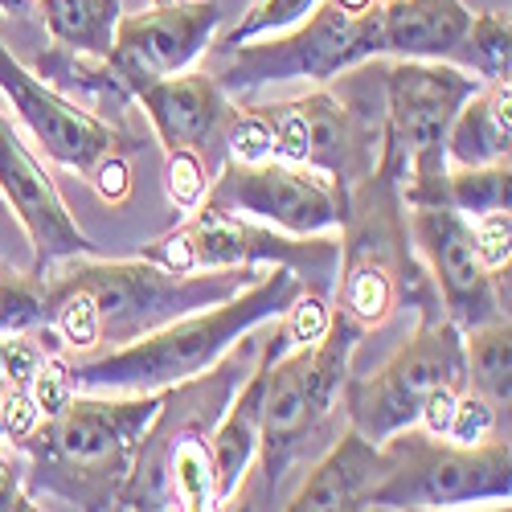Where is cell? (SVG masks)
<instances>
[{
  "instance_id": "1",
  "label": "cell",
  "mask_w": 512,
  "mask_h": 512,
  "mask_svg": "<svg viewBox=\"0 0 512 512\" xmlns=\"http://www.w3.org/2000/svg\"><path fill=\"white\" fill-rule=\"evenodd\" d=\"M291 291L295 287H291L287 271H275L263 283H254L250 291L226 300L222 308L189 316L181 324H168V328L136 340V345H127V349H115L107 357L74 365L70 381L95 386V390H144V394L177 386V381L197 377L222 349H230L250 324H259L263 316L279 312L291 300Z\"/></svg>"
},
{
  "instance_id": "2",
  "label": "cell",
  "mask_w": 512,
  "mask_h": 512,
  "mask_svg": "<svg viewBox=\"0 0 512 512\" xmlns=\"http://www.w3.org/2000/svg\"><path fill=\"white\" fill-rule=\"evenodd\" d=\"M353 324L336 320L328 332L300 353L283 357L275 369L267 365L263 386V410H259V443L267 451V472L279 476V467L308 443V435L320 426L328 406L336 402V390L345 381V361L353 353Z\"/></svg>"
},
{
  "instance_id": "3",
  "label": "cell",
  "mask_w": 512,
  "mask_h": 512,
  "mask_svg": "<svg viewBox=\"0 0 512 512\" xmlns=\"http://www.w3.org/2000/svg\"><path fill=\"white\" fill-rule=\"evenodd\" d=\"M463 369L459 336L451 324L426 328L414 336L406 349L390 357V365L381 369L373 381L353 390V422L365 439H390L406 431L410 422H418V410L426 394L439 386H455V377Z\"/></svg>"
},
{
  "instance_id": "4",
  "label": "cell",
  "mask_w": 512,
  "mask_h": 512,
  "mask_svg": "<svg viewBox=\"0 0 512 512\" xmlns=\"http://www.w3.org/2000/svg\"><path fill=\"white\" fill-rule=\"evenodd\" d=\"M381 50V17L345 13L340 5L316 9L304 29L275 37L267 46H250L226 70L230 82H267V78H332L349 62Z\"/></svg>"
},
{
  "instance_id": "5",
  "label": "cell",
  "mask_w": 512,
  "mask_h": 512,
  "mask_svg": "<svg viewBox=\"0 0 512 512\" xmlns=\"http://www.w3.org/2000/svg\"><path fill=\"white\" fill-rule=\"evenodd\" d=\"M508 496V447H435L410 443L406 435V463L390 455V472L373 488L369 500L377 504H451V500H484Z\"/></svg>"
},
{
  "instance_id": "6",
  "label": "cell",
  "mask_w": 512,
  "mask_h": 512,
  "mask_svg": "<svg viewBox=\"0 0 512 512\" xmlns=\"http://www.w3.org/2000/svg\"><path fill=\"white\" fill-rule=\"evenodd\" d=\"M476 95V78L451 66L402 62L390 70V127L394 144L406 152L422 181L443 185V144L455 111Z\"/></svg>"
},
{
  "instance_id": "7",
  "label": "cell",
  "mask_w": 512,
  "mask_h": 512,
  "mask_svg": "<svg viewBox=\"0 0 512 512\" xmlns=\"http://www.w3.org/2000/svg\"><path fill=\"white\" fill-rule=\"evenodd\" d=\"M213 25H218V5H205V0H197V5L164 0L152 13L115 21L107 58L115 74L140 91L156 78L181 74L209 41Z\"/></svg>"
},
{
  "instance_id": "8",
  "label": "cell",
  "mask_w": 512,
  "mask_h": 512,
  "mask_svg": "<svg viewBox=\"0 0 512 512\" xmlns=\"http://www.w3.org/2000/svg\"><path fill=\"white\" fill-rule=\"evenodd\" d=\"M209 209L213 213H254V218H267L291 234H320L340 218L336 197L320 181L300 177L283 160L275 164L234 160L226 168V177L218 181V189L209 193Z\"/></svg>"
},
{
  "instance_id": "9",
  "label": "cell",
  "mask_w": 512,
  "mask_h": 512,
  "mask_svg": "<svg viewBox=\"0 0 512 512\" xmlns=\"http://www.w3.org/2000/svg\"><path fill=\"white\" fill-rule=\"evenodd\" d=\"M160 398L144 402H66L54 418V451L66 472L82 480H111L127 467L136 439L156 418Z\"/></svg>"
},
{
  "instance_id": "10",
  "label": "cell",
  "mask_w": 512,
  "mask_h": 512,
  "mask_svg": "<svg viewBox=\"0 0 512 512\" xmlns=\"http://www.w3.org/2000/svg\"><path fill=\"white\" fill-rule=\"evenodd\" d=\"M414 234L435 267V279L443 287L451 316L463 328L496 320L500 308H496V291H492V271H484L480 254H476L472 222H467L451 201H431V205H418Z\"/></svg>"
},
{
  "instance_id": "11",
  "label": "cell",
  "mask_w": 512,
  "mask_h": 512,
  "mask_svg": "<svg viewBox=\"0 0 512 512\" xmlns=\"http://www.w3.org/2000/svg\"><path fill=\"white\" fill-rule=\"evenodd\" d=\"M0 91L13 99V111L29 123V132L41 140L54 160L78 168V173H95V168L115 156V132L103 127L99 119L82 115L78 107H70L66 99H58L54 91H46L33 74H25L9 50L0 46Z\"/></svg>"
},
{
  "instance_id": "12",
  "label": "cell",
  "mask_w": 512,
  "mask_h": 512,
  "mask_svg": "<svg viewBox=\"0 0 512 512\" xmlns=\"http://www.w3.org/2000/svg\"><path fill=\"white\" fill-rule=\"evenodd\" d=\"M0 189H5L17 218L25 222L37 246V263L66 259V254L87 246V238L70 222L54 181L46 177V168L33 160V152L21 144V136L13 132V123L5 115H0Z\"/></svg>"
},
{
  "instance_id": "13",
  "label": "cell",
  "mask_w": 512,
  "mask_h": 512,
  "mask_svg": "<svg viewBox=\"0 0 512 512\" xmlns=\"http://www.w3.org/2000/svg\"><path fill=\"white\" fill-rule=\"evenodd\" d=\"M62 287H78L91 295L103 320H127L164 308L173 295H197V283H181L168 267L152 263H115V267H78Z\"/></svg>"
},
{
  "instance_id": "14",
  "label": "cell",
  "mask_w": 512,
  "mask_h": 512,
  "mask_svg": "<svg viewBox=\"0 0 512 512\" xmlns=\"http://www.w3.org/2000/svg\"><path fill=\"white\" fill-rule=\"evenodd\" d=\"M386 472H390V455L377 451V443L365 439L361 431H349L345 439L332 443V451L316 463V472L308 476V484L287 508H312V512L357 508L386 480Z\"/></svg>"
},
{
  "instance_id": "15",
  "label": "cell",
  "mask_w": 512,
  "mask_h": 512,
  "mask_svg": "<svg viewBox=\"0 0 512 512\" xmlns=\"http://www.w3.org/2000/svg\"><path fill=\"white\" fill-rule=\"evenodd\" d=\"M148 119L168 148H189L209 136V127L222 119V91L209 74H168L140 87Z\"/></svg>"
},
{
  "instance_id": "16",
  "label": "cell",
  "mask_w": 512,
  "mask_h": 512,
  "mask_svg": "<svg viewBox=\"0 0 512 512\" xmlns=\"http://www.w3.org/2000/svg\"><path fill=\"white\" fill-rule=\"evenodd\" d=\"M381 17V50L402 58H443L467 37V13L459 0H390Z\"/></svg>"
},
{
  "instance_id": "17",
  "label": "cell",
  "mask_w": 512,
  "mask_h": 512,
  "mask_svg": "<svg viewBox=\"0 0 512 512\" xmlns=\"http://www.w3.org/2000/svg\"><path fill=\"white\" fill-rule=\"evenodd\" d=\"M508 78L492 82V91L484 95H467L463 107L455 111L451 127H447V144L451 160L463 168H480V164H496L508 160Z\"/></svg>"
},
{
  "instance_id": "18",
  "label": "cell",
  "mask_w": 512,
  "mask_h": 512,
  "mask_svg": "<svg viewBox=\"0 0 512 512\" xmlns=\"http://www.w3.org/2000/svg\"><path fill=\"white\" fill-rule=\"evenodd\" d=\"M263 386H267V365L254 369L250 386L238 394V402L230 406V414L222 418L218 435L209 443V459H213V496L230 500V492L238 488L246 463L259 447V410H263Z\"/></svg>"
},
{
  "instance_id": "19",
  "label": "cell",
  "mask_w": 512,
  "mask_h": 512,
  "mask_svg": "<svg viewBox=\"0 0 512 512\" xmlns=\"http://www.w3.org/2000/svg\"><path fill=\"white\" fill-rule=\"evenodd\" d=\"M304 127H308V164L320 168L328 177H349L353 160L361 152L357 144V127L349 119V111L340 107L332 95H312L300 103Z\"/></svg>"
},
{
  "instance_id": "20",
  "label": "cell",
  "mask_w": 512,
  "mask_h": 512,
  "mask_svg": "<svg viewBox=\"0 0 512 512\" xmlns=\"http://www.w3.org/2000/svg\"><path fill=\"white\" fill-rule=\"evenodd\" d=\"M54 37L66 46L87 50V54H107L111 33L119 21V0H41Z\"/></svg>"
},
{
  "instance_id": "21",
  "label": "cell",
  "mask_w": 512,
  "mask_h": 512,
  "mask_svg": "<svg viewBox=\"0 0 512 512\" xmlns=\"http://www.w3.org/2000/svg\"><path fill=\"white\" fill-rule=\"evenodd\" d=\"M467 365H472L480 398H488L492 406H508V369H512L508 316H496V320L472 328V340H467Z\"/></svg>"
},
{
  "instance_id": "22",
  "label": "cell",
  "mask_w": 512,
  "mask_h": 512,
  "mask_svg": "<svg viewBox=\"0 0 512 512\" xmlns=\"http://www.w3.org/2000/svg\"><path fill=\"white\" fill-rule=\"evenodd\" d=\"M447 201L459 213H472V218H484L492 209H508V160L455 173L447 181Z\"/></svg>"
},
{
  "instance_id": "23",
  "label": "cell",
  "mask_w": 512,
  "mask_h": 512,
  "mask_svg": "<svg viewBox=\"0 0 512 512\" xmlns=\"http://www.w3.org/2000/svg\"><path fill=\"white\" fill-rule=\"evenodd\" d=\"M173 484L181 496V508H209L213 496V459L201 439H181L173 451Z\"/></svg>"
},
{
  "instance_id": "24",
  "label": "cell",
  "mask_w": 512,
  "mask_h": 512,
  "mask_svg": "<svg viewBox=\"0 0 512 512\" xmlns=\"http://www.w3.org/2000/svg\"><path fill=\"white\" fill-rule=\"evenodd\" d=\"M340 300H345V312L357 316L361 324H381L394 304V291H390V279L381 267L373 263H353L349 275H345V291H340Z\"/></svg>"
},
{
  "instance_id": "25",
  "label": "cell",
  "mask_w": 512,
  "mask_h": 512,
  "mask_svg": "<svg viewBox=\"0 0 512 512\" xmlns=\"http://www.w3.org/2000/svg\"><path fill=\"white\" fill-rule=\"evenodd\" d=\"M50 312L62 328V336L70 340L74 349H91L95 340H99V312L91 304V295L87 291H78V287H58L50 295Z\"/></svg>"
},
{
  "instance_id": "26",
  "label": "cell",
  "mask_w": 512,
  "mask_h": 512,
  "mask_svg": "<svg viewBox=\"0 0 512 512\" xmlns=\"http://www.w3.org/2000/svg\"><path fill=\"white\" fill-rule=\"evenodd\" d=\"M463 41H472V54L488 70L492 82L508 78V17L480 13L476 21H467V37Z\"/></svg>"
},
{
  "instance_id": "27",
  "label": "cell",
  "mask_w": 512,
  "mask_h": 512,
  "mask_svg": "<svg viewBox=\"0 0 512 512\" xmlns=\"http://www.w3.org/2000/svg\"><path fill=\"white\" fill-rule=\"evenodd\" d=\"M312 9H316V0H259V5L250 9V17L226 37V46H242V41L259 37V33L291 29L295 21H304Z\"/></svg>"
},
{
  "instance_id": "28",
  "label": "cell",
  "mask_w": 512,
  "mask_h": 512,
  "mask_svg": "<svg viewBox=\"0 0 512 512\" xmlns=\"http://www.w3.org/2000/svg\"><path fill=\"white\" fill-rule=\"evenodd\" d=\"M25 394L33 398V406L41 410V418H58L70 402V369L58 361V357H41Z\"/></svg>"
},
{
  "instance_id": "29",
  "label": "cell",
  "mask_w": 512,
  "mask_h": 512,
  "mask_svg": "<svg viewBox=\"0 0 512 512\" xmlns=\"http://www.w3.org/2000/svg\"><path fill=\"white\" fill-rule=\"evenodd\" d=\"M488 431H492V402L488 398L455 402V414L447 426V439L455 447H480V443H488Z\"/></svg>"
},
{
  "instance_id": "30",
  "label": "cell",
  "mask_w": 512,
  "mask_h": 512,
  "mask_svg": "<svg viewBox=\"0 0 512 512\" xmlns=\"http://www.w3.org/2000/svg\"><path fill=\"white\" fill-rule=\"evenodd\" d=\"M472 238H476V254H480L484 271L508 267V209H492L484 218H476Z\"/></svg>"
},
{
  "instance_id": "31",
  "label": "cell",
  "mask_w": 512,
  "mask_h": 512,
  "mask_svg": "<svg viewBox=\"0 0 512 512\" xmlns=\"http://www.w3.org/2000/svg\"><path fill=\"white\" fill-rule=\"evenodd\" d=\"M271 144H275V132L263 115H242L230 132V148H234V160L242 164H259L271 156Z\"/></svg>"
},
{
  "instance_id": "32",
  "label": "cell",
  "mask_w": 512,
  "mask_h": 512,
  "mask_svg": "<svg viewBox=\"0 0 512 512\" xmlns=\"http://www.w3.org/2000/svg\"><path fill=\"white\" fill-rule=\"evenodd\" d=\"M205 193V173H201V160L189 148L173 152V197L177 205H197Z\"/></svg>"
},
{
  "instance_id": "33",
  "label": "cell",
  "mask_w": 512,
  "mask_h": 512,
  "mask_svg": "<svg viewBox=\"0 0 512 512\" xmlns=\"http://www.w3.org/2000/svg\"><path fill=\"white\" fill-rule=\"evenodd\" d=\"M41 410L33 406V398L25 390H13V398H5V435L9 439H25L37 431Z\"/></svg>"
},
{
  "instance_id": "34",
  "label": "cell",
  "mask_w": 512,
  "mask_h": 512,
  "mask_svg": "<svg viewBox=\"0 0 512 512\" xmlns=\"http://www.w3.org/2000/svg\"><path fill=\"white\" fill-rule=\"evenodd\" d=\"M328 332V312L320 300H300L291 308V336L304 340V345H312V340H320Z\"/></svg>"
},
{
  "instance_id": "35",
  "label": "cell",
  "mask_w": 512,
  "mask_h": 512,
  "mask_svg": "<svg viewBox=\"0 0 512 512\" xmlns=\"http://www.w3.org/2000/svg\"><path fill=\"white\" fill-rule=\"evenodd\" d=\"M451 414H455V394H451V386L431 390V394H426V402H422V410H418V418L426 422V431H431V435H447Z\"/></svg>"
},
{
  "instance_id": "36",
  "label": "cell",
  "mask_w": 512,
  "mask_h": 512,
  "mask_svg": "<svg viewBox=\"0 0 512 512\" xmlns=\"http://www.w3.org/2000/svg\"><path fill=\"white\" fill-rule=\"evenodd\" d=\"M95 181H99V189H103L107 201H119V197L127 193V164H123L119 156H107V160L95 168Z\"/></svg>"
},
{
  "instance_id": "37",
  "label": "cell",
  "mask_w": 512,
  "mask_h": 512,
  "mask_svg": "<svg viewBox=\"0 0 512 512\" xmlns=\"http://www.w3.org/2000/svg\"><path fill=\"white\" fill-rule=\"evenodd\" d=\"M5 508H21V492H17V472L9 459H0V512Z\"/></svg>"
},
{
  "instance_id": "38",
  "label": "cell",
  "mask_w": 512,
  "mask_h": 512,
  "mask_svg": "<svg viewBox=\"0 0 512 512\" xmlns=\"http://www.w3.org/2000/svg\"><path fill=\"white\" fill-rule=\"evenodd\" d=\"M336 5L345 9V13H365V9L373 5V0H336Z\"/></svg>"
},
{
  "instance_id": "39",
  "label": "cell",
  "mask_w": 512,
  "mask_h": 512,
  "mask_svg": "<svg viewBox=\"0 0 512 512\" xmlns=\"http://www.w3.org/2000/svg\"><path fill=\"white\" fill-rule=\"evenodd\" d=\"M0 435H5V398H0Z\"/></svg>"
},
{
  "instance_id": "40",
  "label": "cell",
  "mask_w": 512,
  "mask_h": 512,
  "mask_svg": "<svg viewBox=\"0 0 512 512\" xmlns=\"http://www.w3.org/2000/svg\"><path fill=\"white\" fill-rule=\"evenodd\" d=\"M160 5H164V0H160Z\"/></svg>"
}]
</instances>
